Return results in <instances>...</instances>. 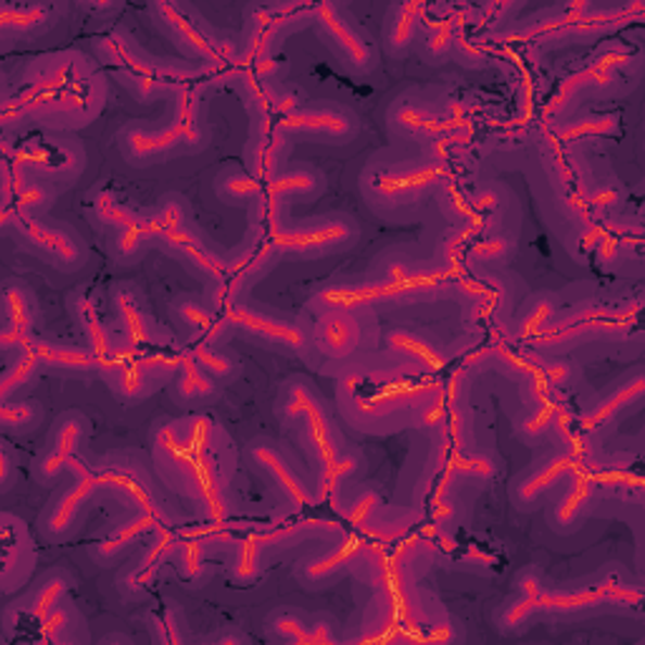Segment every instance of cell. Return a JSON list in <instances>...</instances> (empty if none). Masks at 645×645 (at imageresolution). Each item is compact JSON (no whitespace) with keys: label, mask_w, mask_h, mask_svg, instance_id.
Returning <instances> with one entry per match:
<instances>
[{"label":"cell","mask_w":645,"mask_h":645,"mask_svg":"<svg viewBox=\"0 0 645 645\" xmlns=\"http://www.w3.org/2000/svg\"><path fill=\"white\" fill-rule=\"evenodd\" d=\"M358 240V225L349 215L318 217L303 225H280L273 219L270 245L278 253L318 257L349 250Z\"/></svg>","instance_id":"cell-1"},{"label":"cell","mask_w":645,"mask_h":645,"mask_svg":"<svg viewBox=\"0 0 645 645\" xmlns=\"http://www.w3.org/2000/svg\"><path fill=\"white\" fill-rule=\"evenodd\" d=\"M202 139L200 124H197V104L190 93H182L177 104V114L169 127L164 129H141L129 127L119 134V147L127 154L134 167L152 164L160 156L169 154L172 149L197 144Z\"/></svg>","instance_id":"cell-2"},{"label":"cell","mask_w":645,"mask_h":645,"mask_svg":"<svg viewBox=\"0 0 645 645\" xmlns=\"http://www.w3.org/2000/svg\"><path fill=\"white\" fill-rule=\"evenodd\" d=\"M86 167V152L76 139L46 137L34 139L18 152L23 175L43 179L49 185H71Z\"/></svg>","instance_id":"cell-3"},{"label":"cell","mask_w":645,"mask_h":645,"mask_svg":"<svg viewBox=\"0 0 645 645\" xmlns=\"http://www.w3.org/2000/svg\"><path fill=\"white\" fill-rule=\"evenodd\" d=\"M616 587L618 582H600V585L578 587V590H545L542 587L534 597H519L517 603L509 605L502 616V628L513 631V628L524 625L527 620L538 612H578L593 605H600L605 600L616 603Z\"/></svg>","instance_id":"cell-4"},{"label":"cell","mask_w":645,"mask_h":645,"mask_svg":"<svg viewBox=\"0 0 645 645\" xmlns=\"http://www.w3.org/2000/svg\"><path fill=\"white\" fill-rule=\"evenodd\" d=\"M15 225L18 238L34 248L46 263L64 273H74L86 265V250L81 240L64 225H51L41 217H11L5 227Z\"/></svg>","instance_id":"cell-5"},{"label":"cell","mask_w":645,"mask_h":645,"mask_svg":"<svg viewBox=\"0 0 645 645\" xmlns=\"http://www.w3.org/2000/svg\"><path fill=\"white\" fill-rule=\"evenodd\" d=\"M282 137H303L326 144H351L358 134V119L341 106H303L282 114L278 124Z\"/></svg>","instance_id":"cell-6"},{"label":"cell","mask_w":645,"mask_h":645,"mask_svg":"<svg viewBox=\"0 0 645 645\" xmlns=\"http://www.w3.org/2000/svg\"><path fill=\"white\" fill-rule=\"evenodd\" d=\"M316 23L320 30V38L328 43V49L336 53L341 64L349 66L356 74H368L379 64V53L351 21L343 18L341 8L322 3L316 8Z\"/></svg>","instance_id":"cell-7"},{"label":"cell","mask_w":645,"mask_h":645,"mask_svg":"<svg viewBox=\"0 0 645 645\" xmlns=\"http://www.w3.org/2000/svg\"><path fill=\"white\" fill-rule=\"evenodd\" d=\"M444 172L434 162L429 164H406V167H389L383 172H368L361 177V187L371 185L376 197H383L387 204H408L434 187Z\"/></svg>","instance_id":"cell-8"},{"label":"cell","mask_w":645,"mask_h":645,"mask_svg":"<svg viewBox=\"0 0 645 645\" xmlns=\"http://www.w3.org/2000/svg\"><path fill=\"white\" fill-rule=\"evenodd\" d=\"M104 490L101 477L93 471H78V479L61 497L49 507V513L41 519V532L46 540L59 542L66 540L71 532L76 530L78 517L84 515V509L97 494Z\"/></svg>","instance_id":"cell-9"},{"label":"cell","mask_w":645,"mask_h":645,"mask_svg":"<svg viewBox=\"0 0 645 645\" xmlns=\"http://www.w3.org/2000/svg\"><path fill=\"white\" fill-rule=\"evenodd\" d=\"M36 568V545L23 519L3 515V590L13 593L26 585Z\"/></svg>","instance_id":"cell-10"},{"label":"cell","mask_w":645,"mask_h":645,"mask_svg":"<svg viewBox=\"0 0 645 645\" xmlns=\"http://www.w3.org/2000/svg\"><path fill=\"white\" fill-rule=\"evenodd\" d=\"M580 454L576 452H555L547 459H542L532 471H527L513 484V502L517 509H532L538 507V502L545 497L549 486H555L560 479H565L570 471L578 469Z\"/></svg>","instance_id":"cell-11"},{"label":"cell","mask_w":645,"mask_h":645,"mask_svg":"<svg viewBox=\"0 0 645 645\" xmlns=\"http://www.w3.org/2000/svg\"><path fill=\"white\" fill-rule=\"evenodd\" d=\"M86 431H89V421H86V416L81 414H66L64 419H59L51 446L43 452L41 459L36 461V477L41 479V482H53V479L64 475L68 464L76 461V452L84 442Z\"/></svg>","instance_id":"cell-12"},{"label":"cell","mask_w":645,"mask_h":645,"mask_svg":"<svg viewBox=\"0 0 645 645\" xmlns=\"http://www.w3.org/2000/svg\"><path fill=\"white\" fill-rule=\"evenodd\" d=\"M313 341L328 358H349L364 343V322L358 320V313L322 311L316 322Z\"/></svg>","instance_id":"cell-13"},{"label":"cell","mask_w":645,"mask_h":645,"mask_svg":"<svg viewBox=\"0 0 645 645\" xmlns=\"http://www.w3.org/2000/svg\"><path fill=\"white\" fill-rule=\"evenodd\" d=\"M225 322H232V326L248 330V333L263 338L267 343L286 345L290 351H305V343H308L303 328H298L295 322L265 316V313L248 308V305L232 303L225 313Z\"/></svg>","instance_id":"cell-14"},{"label":"cell","mask_w":645,"mask_h":645,"mask_svg":"<svg viewBox=\"0 0 645 645\" xmlns=\"http://www.w3.org/2000/svg\"><path fill=\"white\" fill-rule=\"evenodd\" d=\"M34 320H36V303L26 288L5 286L3 290V333L0 343L3 349H26L34 343Z\"/></svg>","instance_id":"cell-15"},{"label":"cell","mask_w":645,"mask_h":645,"mask_svg":"<svg viewBox=\"0 0 645 645\" xmlns=\"http://www.w3.org/2000/svg\"><path fill=\"white\" fill-rule=\"evenodd\" d=\"M250 456H253V461L260 469H265L267 475L273 477V482L278 484L282 497H286L290 505L293 507L316 505V497L305 490L303 479L295 475V469L290 467V464L286 461V456L275 450V446H270L267 442H255L253 446H250Z\"/></svg>","instance_id":"cell-16"},{"label":"cell","mask_w":645,"mask_h":645,"mask_svg":"<svg viewBox=\"0 0 645 645\" xmlns=\"http://www.w3.org/2000/svg\"><path fill=\"white\" fill-rule=\"evenodd\" d=\"M164 245H167L172 253L179 255L185 260L187 265H192L194 270H200L202 275H207V278H223L225 273V260L219 257L215 250H212L207 242H204L200 235H197L192 227L179 225V227H172L160 238Z\"/></svg>","instance_id":"cell-17"},{"label":"cell","mask_w":645,"mask_h":645,"mask_svg":"<svg viewBox=\"0 0 645 645\" xmlns=\"http://www.w3.org/2000/svg\"><path fill=\"white\" fill-rule=\"evenodd\" d=\"M301 421H303L305 446H308L313 461H316L322 471L343 454L341 437H338L333 421L328 419L326 408H322V401H318L316 406H311L308 414H305Z\"/></svg>","instance_id":"cell-18"},{"label":"cell","mask_w":645,"mask_h":645,"mask_svg":"<svg viewBox=\"0 0 645 645\" xmlns=\"http://www.w3.org/2000/svg\"><path fill=\"white\" fill-rule=\"evenodd\" d=\"M154 11L160 13V23H164L169 30V36L175 38V43L179 49H185L192 56H200L204 61H215L217 59V43L212 41L210 36H204L202 26L192 18L179 11L175 5H154Z\"/></svg>","instance_id":"cell-19"},{"label":"cell","mask_w":645,"mask_h":645,"mask_svg":"<svg viewBox=\"0 0 645 645\" xmlns=\"http://www.w3.org/2000/svg\"><path fill=\"white\" fill-rule=\"evenodd\" d=\"M361 555H364V545L345 540L333 549H328L326 555H318L311 562H305L301 580L308 582V587H320V582H328L330 578L341 576L345 568H353V565L361 562Z\"/></svg>","instance_id":"cell-20"},{"label":"cell","mask_w":645,"mask_h":645,"mask_svg":"<svg viewBox=\"0 0 645 645\" xmlns=\"http://www.w3.org/2000/svg\"><path fill=\"white\" fill-rule=\"evenodd\" d=\"M172 316L190 330L194 343H215L223 336V318L215 316L207 305L197 301V298L182 295L172 303Z\"/></svg>","instance_id":"cell-21"},{"label":"cell","mask_w":645,"mask_h":645,"mask_svg":"<svg viewBox=\"0 0 645 645\" xmlns=\"http://www.w3.org/2000/svg\"><path fill=\"white\" fill-rule=\"evenodd\" d=\"M160 522H156L154 517H149L144 513H137L129 522H124L122 527H116V530L104 538L97 545L91 547V557L97 562H114L116 557H122L127 549L134 545V542H139L141 538L149 530H160Z\"/></svg>","instance_id":"cell-22"},{"label":"cell","mask_w":645,"mask_h":645,"mask_svg":"<svg viewBox=\"0 0 645 645\" xmlns=\"http://www.w3.org/2000/svg\"><path fill=\"white\" fill-rule=\"evenodd\" d=\"M114 305L116 313H119L122 333L127 345H154L160 333H164V330L156 328L154 320L141 311L137 298L127 293V290H119V293L114 295Z\"/></svg>","instance_id":"cell-23"},{"label":"cell","mask_w":645,"mask_h":645,"mask_svg":"<svg viewBox=\"0 0 645 645\" xmlns=\"http://www.w3.org/2000/svg\"><path fill=\"white\" fill-rule=\"evenodd\" d=\"M106 381L116 396L124 399V401H137V399H144L149 393L154 391V381L147 379L144 374L139 371L137 366L131 364L127 356L119 358V353L112 361H106Z\"/></svg>","instance_id":"cell-24"},{"label":"cell","mask_w":645,"mask_h":645,"mask_svg":"<svg viewBox=\"0 0 645 645\" xmlns=\"http://www.w3.org/2000/svg\"><path fill=\"white\" fill-rule=\"evenodd\" d=\"M34 351L38 353L43 366L64 368V371H91L101 366L97 353L89 345H61L51 341H34Z\"/></svg>","instance_id":"cell-25"},{"label":"cell","mask_w":645,"mask_h":645,"mask_svg":"<svg viewBox=\"0 0 645 645\" xmlns=\"http://www.w3.org/2000/svg\"><path fill=\"white\" fill-rule=\"evenodd\" d=\"M389 349L408 366L416 368H437L444 364V353L439 345L429 343L427 338L408 333V330H393L387 336Z\"/></svg>","instance_id":"cell-26"},{"label":"cell","mask_w":645,"mask_h":645,"mask_svg":"<svg viewBox=\"0 0 645 645\" xmlns=\"http://www.w3.org/2000/svg\"><path fill=\"white\" fill-rule=\"evenodd\" d=\"M643 391H645V379L638 374L635 379L625 381L623 387L612 391L608 399L600 401V404H597L593 412H590L585 419H582V429H585V431L603 429L605 423L616 419V416L623 412V408H628L631 404H638V401L643 399Z\"/></svg>","instance_id":"cell-27"},{"label":"cell","mask_w":645,"mask_h":645,"mask_svg":"<svg viewBox=\"0 0 645 645\" xmlns=\"http://www.w3.org/2000/svg\"><path fill=\"white\" fill-rule=\"evenodd\" d=\"M593 479L580 477L568 486V492L562 494V499L555 505L553 513V527L557 532H572L578 522L587 513L590 499H593Z\"/></svg>","instance_id":"cell-28"},{"label":"cell","mask_w":645,"mask_h":645,"mask_svg":"<svg viewBox=\"0 0 645 645\" xmlns=\"http://www.w3.org/2000/svg\"><path fill=\"white\" fill-rule=\"evenodd\" d=\"M172 393H175L177 401H185V404H192V401H207L215 396V381L212 376L204 371V368L197 364L190 353H182V366L175 379H172Z\"/></svg>","instance_id":"cell-29"},{"label":"cell","mask_w":645,"mask_h":645,"mask_svg":"<svg viewBox=\"0 0 645 645\" xmlns=\"http://www.w3.org/2000/svg\"><path fill=\"white\" fill-rule=\"evenodd\" d=\"M326 190V177L313 167H301L280 172V175L267 177V192L273 200H282V197H318Z\"/></svg>","instance_id":"cell-30"},{"label":"cell","mask_w":645,"mask_h":645,"mask_svg":"<svg viewBox=\"0 0 645 645\" xmlns=\"http://www.w3.org/2000/svg\"><path fill=\"white\" fill-rule=\"evenodd\" d=\"M74 311H76L78 326H81L84 336H86V345L97 353L101 364L112 361L116 356V343L112 341V336H109L104 322H101L97 305H93L91 301H86V298H78V301L74 303Z\"/></svg>","instance_id":"cell-31"},{"label":"cell","mask_w":645,"mask_h":645,"mask_svg":"<svg viewBox=\"0 0 645 645\" xmlns=\"http://www.w3.org/2000/svg\"><path fill=\"white\" fill-rule=\"evenodd\" d=\"M68 585L71 582L64 572H53V576H46L41 582H38V587L28 595L26 600L28 620H34V623H43L53 610H59L61 605H64V595Z\"/></svg>","instance_id":"cell-32"},{"label":"cell","mask_w":645,"mask_h":645,"mask_svg":"<svg viewBox=\"0 0 645 645\" xmlns=\"http://www.w3.org/2000/svg\"><path fill=\"white\" fill-rule=\"evenodd\" d=\"M423 11H427V8L419 3L393 8V18L389 21V30H387V46L393 56H399V53H404L408 46H412L416 34H419Z\"/></svg>","instance_id":"cell-33"},{"label":"cell","mask_w":645,"mask_h":645,"mask_svg":"<svg viewBox=\"0 0 645 645\" xmlns=\"http://www.w3.org/2000/svg\"><path fill=\"white\" fill-rule=\"evenodd\" d=\"M215 194L225 204H248L250 200L263 194V182L242 169H225L215 179Z\"/></svg>","instance_id":"cell-34"},{"label":"cell","mask_w":645,"mask_h":645,"mask_svg":"<svg viewBox=\"0 0 645 645\" xmlns=\"http://www.w3.org/2000/svg\"><path fill=\"white\" fill-rule=\"evenodd\" d=\"M391 127H399L406 134H416V137H434V134H444L456 127V122H446L442 116L423 112L419 106L404 104L391 114Z\"/></svg>","instance_id":"cell-35"},{"label":"cell","mask_w":645,"mask_h":645,"mask_svg":"<svg viewBox=\"0 0 645 645\" xmlns=\"http://www.w3.org/2000/svg\"><path fill=\"white\" fill-rule=\"evenodd\" d=\"M41 368L43 364L41 358H38V353L34 351V343L26 345V349H21L18 361H13V364L8 366V371L3 374V381H0V396H3V401H11L13 393L34 381Z\"/></svg>","instance_id":"cell-36"},{"label":"cell","mask_w":645,"mask_h":645,"mask_svg":"<svg viewBox=\"0 0 645 645\" xmlns=\"http://www.w3.org/2000/svg\"><path fill=\"white\" fill-rule=\"evenodd\" d=\"M51 8L46 5H3L0 8V28H3L5 36L11 34H28V30H36L43 23H49Z\"/></svg>","instance_id":"cell-37"},{"label":"cell","mask_w":645,"mask_h":645,"mask_svg":"<svg viewBox=\"0 0 645 645\" xmlns=\"http://www.w3.org/2000/svg\"><path fill=\"white\" fill-rule=\"evenodd\" d=\"M446 471L454 482L464 484H477L486 482V479L494 477V461L484 454H471V452H459L454 454L450 464H446Z\"/></svg>","instance_id":"cell-38"},{"label":"cell","mask_w":645,"mask_h":645,"mask_svg":"<svg viewBox=\"0 0 645 645\" xmlns=\"http://www.w3.org/2000/svg\"><path fill=\"white\" fill-rule=\"evenodd\" d=\"M41 419L43 408L36 401H3V408H0V423L15 434H26V431L36 429Z\"/></svg>","instance_id":"cell-39"},{"label":"cell","mask_w":645,"mask_h":645,"mask_svg":"<svg viewBox=\"0 0 645 645\" xmlns=\"http://www.w3.org/2000/svg\"><path fill=\"white\" fill-rule=\"evenodd\" d=\"M557 412H560V404H557V399L540 401V404H534L532 414L527 416V419L519 421V437H522L530 446H534L542 437L547 434L549 429H553V421H555Z\"/></svg>","instance_id":"cell-40"},{"label":"cell","mask_w":645,"mask_h":645,"mask_svg":"<svg viewBox=\"0 0 645 645\" xmlns=\"http://www.w3.org/2000/svg\"><path fill=\"white\" fill-rule=\"evenodd\" d=\"M190 356L215 379H235V374H238L235 358L223 353V349H217L215 343H194Z\"/></svg>","instance_id":"cell-41"},{"label":"cell","mask_w":645,"mask_h":645,"mask_svg":"<svg viewBox=\"0 0 645 645\" xmlns=\"http://www.w3.org/2000/svg\"><path fill=\"white\" fill-rule=\"evenodd\" d=\"M93 207H97V215L104 219V223L114 225V227H131V225H139L144 223L149 217V212H137V210H129L127 204L116 202L112 194H99L97 200H93Z\"/></svg>","instance_id":"cell-42"},{"label":"cell","mask_w":645,"mask_h":645,"mask_svg":"<svg viewBox=\"0 0 645 645\" xmlns=\"http://www.w3.org/2000/svg\"><path fill=\"white\" fill-rule=\"evenodd\" d=\"M270 633L286 643H313V625L293 612H280L270 620Z\"/></svg>","instance_id":"cell-43"},{"label":"cell","mask_w":645,"mask_h":645,"mask_svg":"<svg viewBox=\"0 0 645 645\" xmlns=\"http://www.w3.org/2000/svg\"><path fill=\"white\" fill-rule=\"evenodd\" d=\"M260 560H263V542L260 540H245L240 542L238 557H235V580L250 582L257 578Z\"/></svg>","instance_id":"cell-44"},{"label":"cell","mask_w":645,"mask_h":645,"mask_svg":"<svg viewBox=\"0 0 645 645\" xmlns=\"http://www.w3.org/2000/svg\"><path fill=\"white\" fill-rule=\"evenodd\" d=\"M175 560L185 578H197L204 568V542L197 538L179 540V545L175 549Z\"/></svg>","instance_id":"cell-45"},{"label":"cell","mask_w":645,"mask_h":645,"mask_svg":"<svg viewBox=\"0 0 645 645\" xmlns=\"http://www.w3.org/2000/svg\"><path fill=\"white\" fill-rule=\"evenodd\" d=\"M381 494L379 492H364L361 497L343 509L345 519L356 527H374L376 524V515L381 513Z\"/></svg>","instance_id":"cell-46"},{"label":"cell","mask_w":645,"mask_h":645,"mask_svg":"<svg viewBox=\"0 0 645 645\" xmlns=\"http://www.w3.org/2000/svg\"><path fill=\"white\" fill-rule=\"evenodd\" d=\"M456 36H454V23L446 21V23H439L434 34L427 38V56L429 59H444L450 49L454 46Z\"/></svg>","instance_id":"cell-47"},{"label":"cell","mask_w":645,"mask_h":645,"mask_svg":"<svg viewBox=\"0 0 645 645\" xmlns=\"http://www.w3.org/2000/svg\"><path fill=\"white\" fill-rule=\"evenodd\" d=\"M507 255V240H486V242H479L471 250V260H477V263H492V260H499Z\"/></svg>","instance_id":"cell-48"},{"label":"cell","mask_w":645,"mask_h":645,"mask_svg":"<svg viewBox=\"0 0 645 645\" xmlns=\"http://www.w3.org/2000/svg\"><path fill=\"white\" fill-rule=\"evenodd\" d=\"M549 316H553V303H540L534 305V311L530 313V318L522 320V330L524 333H532V330H540L542 326H547Z\"/></svg>","instance_id":"cell-49"},{"label":"cell","mask_w":645,"mask_h":645,"mask_svg":"<svg viewBox=\"0 0 645 645\" xmlns=\"http://www.w3.org/2000/svg\"><path fill=\"white\" fill-rule=\"evenodd\" d=\"M542 587H545L542 585V580L538 576H532V572H522V576H519V580H517L519 597H534Z\"/></svg>","instance_id":"cell-50"}]
</instances>
